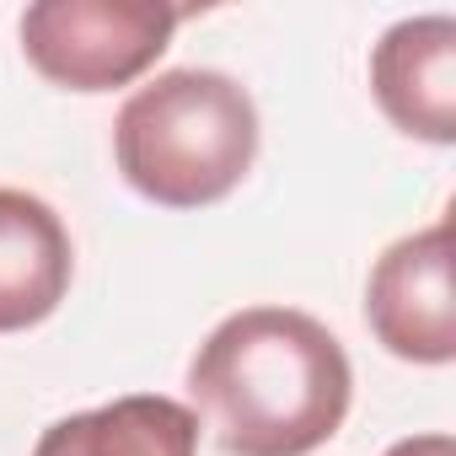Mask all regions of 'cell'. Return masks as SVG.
I'll return each instance as SVG.
<instances>
[{
	"mask_svg": "<svg viewBox=\"0 0 456 456\" xmlns=\"http://www.w3.org/2000/svg\"><path fill=\"white\" fill-rule=\"evenodd\" d=\"M76 248L54 204L28 188H0V333L38 328L60 312Z\"/></svg>",
	"mask_w": 456,
	"mask_h": 456,
	"instance_id": "6",
	"label": "cell"
},
{
	"mask_svg": "<svg viewBox=\"0 0 456 456\" xmlns=\"http://www.w3.org/2000/svg\"><path fill=\"white\" fill-rule=\"evenodd\" d=\"M33 456H199V413L161 392L113 397L49 424Z\"/></svg>",
	"mask_w": 456,
	"mask_h": 456,
	"instance_id": "7",
	"label": "cell"
},
{
	"mask_svg": "<svg viewBox=\"0 0 456 456\" xmlns=\"http://www.w3.org/2000/svg\"><path fill=\"white\" fill-rule=\"evenodd\" d=\"M113 156L140 199L161 209H204L253 172L258 108L225 70H167L118 108Z\"/></svg>",
	"mask_w": 456,
	"mask_h": 456,
	"instance_id": "2",
	"label": "cell"
},
{
	"mask_svg": "<svg viewBox=\"0 0 456 456\" xmlns=\"http://www.w3.org/2000/svg\"><path fill=\"white\" fill-rule=\"evenodd\" d=\"M387 456H456V440L451 435H408Z\"/></svg>",
	"mask_w": 456,
	"mask_h": 456,
	"instance_id": "8",
	"label": "cell"
},
{
	"mask_svg": "<svg viewBox=\"0 0 456 456\" xmlns=\"http://www.w3.org/2000/svg\"><path fill=\"white\" fill-rule=\"evenodd\" d=\"M177 22L183 12L161 0H38L22 17V54L65 92H113L167 54Z\"/></svg>",
	"mask_w": 456,
	"mask_h": 456,
	"instance_id": "3",
	"label": "cell"
},
{
	"mask_svg": "<svg viewBox=\"0 0 456 456\" xmlns=\"http://www.w3.org/2000/svg\"><path fill=\"white\" fill-rule=\"evenodd\" d=\"M188 392L225 456H312L338 435L354 370L317 317L248 306L199 344Z\"/></svg>",
	"mask_w": 456,
	"mask_h": 456,
	"instance_id": "1",
	"label": "cell"
},
{
	"mask_svg": "<svg viewBox=\"0 0 456 456\" xmlns=\"http://www.w3.org/2000/svg\"><path fill=\"white\" fill-rule=\"evenodd\" d=\"M365 322L376 344L413 365L456 360V296H451V220L392 242L365 285Z\"/></svg>",
	"mask_w": 456,
	"mask_h": 456,
	"instance_id": "4",
	"label": "cell"
},
{
	"mask_svg": "<svg viewBox=\"0 0 456 456\" xmlns=\"http://www.w3.org/2000/svg\"><path fill=\"white\" fill-rule=\"evenodd\" d=\"M370 92L403 134L424 145H451L456 140V22L408 17L387 28V38L370 49Z\"/></svg>",
	"mask_w": 456,
	"mask_h": 456,
	"instance_id": "5",
	"label": "cell"
}]
</instances>
